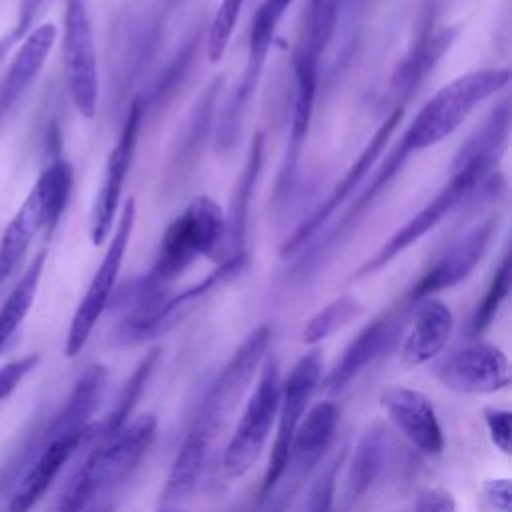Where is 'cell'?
Masks as SVG:
<instances>
[{
	"instance_id": "ffe728a7",
	"label": "cell",
	"mask_w": 512,
	"mask_h": 512,
	"mask_svg": "<svg viewBox=\"0 0 512 512\" xmlns=\"http://www.w3.org/2000/svg\"><path fill=\"white\" fill-rule=\"evenodd\" d=\"M398 326L390 316L378 318L362 328L356 338L346 346L338 364L330 370L324 390L330 394L342 392L364 368H368L396 338Z\"/></svg>"
},
{
	"instance_id": "8d00e7d4",
	"label": "cell",
	"mask_w": 512,
	"mask_h": 512,
	"mask_svg": "<svg viewBox=\"0 0 512 512\" xmlns=\"http://www.w3.org/2000/svg\"><path fill=\"white\" fill-rule=\"evenodd\" d=\"M482 500L492 512H512L510 478H488L482 484Z\"/></svg>"
},
{
	"instance_id": "ba28073f",
	"label": "cell",
	"mask_w": 512,
	"mask_h": 512,
	"mask_svg": "<svg viewBox=\"0 0 512 512\" xmlns=\"http://www.w3.org/2000/svg\"><path fill=\"white\" fill-rule=\"evenodd\" d=\"M270 336L272 330L268 324H260L248 332V336L236 348L232 358L214 378L212 386L206 390L192 424L216 436L220 424L238 406L240 398L252 384L256 372L262 368Z\"/></svg>"
},
{
	"instance_id": "44dd1931",
	"label": "cell",
	"mask_w": 512,
	"mask_h": 512,
	"mask_svg": "<svg viewBox=\"0 0 512 512\" xmlns=\"http://www.w3.org/2000/svg\"><path fill=\"white\" fill-rule=\"evenodd\" d=\"M108 372L102 364H90L80 378L76 380L70 396L66 398L60 412L52 418L46 426L44 434L40 436V444L58 436H66L90 426V416L98 408L104 388H106Z\"/></svg>"
},
{
	"instance_id": "6da1fadb",
	"label": "cell",
	"mask_w": 512,
	"mask_h": 512,
	"mask_svg": "<svg viewBox=\"0 0 512 512\" xmlns=\"http://www.w3.org/2000/svg\"><path fill=\"white\" fill-rule=\"evenodd\" d=\"M156 426L158 420L154 414H142L126 422L116 434L98 438L68 482L58 512H86L102 492L124 482L152 444Z\"/></svg>"
},
{
	"instance_id": "f546056e",
	"label": "cell",
	"mask_w": 512,
	"mask_h": 512,
	"mask_svg": "<svg viewBox=\"0 0 512 512\" xmlns=\"http://www.w3.org/2000/svg\"><path fill=\"white\" fill-rule=\"evenodd\" d=\"M338 20V0H310L308 14L304 20L302 36L296 44V52L306 54L320 62L328 48Z\"/></svg>"
},
{
	"instance_id": "7a4b0ae2",
	"label": "cell",
	"mask_w": 512,
	"mask_h": 512,
	"mask_svg": "<svg viewBox=\"0 0 512 512\" xmlns=\"http://www.w3.org/2000/svg\"><path fill=\"white\" fill-rule=\"evenodd\" d=\"M510 82L508 68H484L462 74L438 88L404 130L396 148L410 158L454 134L464 120Z\"/></svg>"
},
{
	"instance_id": "2e32d148",
	"label": "cell",
	"mask_w": 512,
	"mask_h": 512,
	"mask_svg": "<svg viewBox=\"0 0 512 512\" xmlns=\"http://www.w3.org/2000/svg\"><path fill=\"white\" fill-rule=\"evenodd\" d=\"M496 218H488L460 236L436 262L434 266L414 284L410 290V300L432 298V294L452 288L466 280L476 264L488 250V244L496 232Z\"/></svg>"
},
{
	"instance_id": "ab89813d",
	"label": "cell",
	"mask_w": 512,
	"mask_h": 512,
	"mask_svg": "<svg viewBox=\"0 0 512 512\" xmlns=\"http://www.w3.org/2000/svg\"><path fill=\"white\" fill-rule=\"evenodd\" d=\"M156 512H182V510H174V508H170V506H160Z\"/></svg>"
},
{
	"instance_id": "30bf717a",
	"label": "cell",
	"mask_w": 512,
	"mask_h": 512,
	"mask_svg": "<svg viewBox=\"0 0 512 512\" xmlns=\"http://www.w3.org/2000/svg\"><path fill=\"white\" fill-rule=\"evenodd\" d=\"M292 2L294 0H264L252 16L250 36H248V58H246L242 76L238 78V84L234 86L232 96L226 102L224 112H222L220 142L224 146H228L236 138L238 122H240L244 108L248 106L256 86H258V80L262 76V68L266 62L274 32L278 28V22L282 20L284 12L290 8Z\"/></svg>"
},
{
	"instance_id": "7c38bea8",
	"label": "cell",
	"mask_w": 512,
	"mask_h": 512,
	"mask_svg": "<svg viewBox=\"0 0 512 512\" xmlns=\"http://www.w3.org/2000/svg\"><path fill=\"white\" fill-rule=\"evenodd\" d=\"M438 382L458 394L484 396L510 384L506 354L490 342H472L452 352L436 368Z\"/></svg>"
},
{
	"instance_id": "52a82bcc",
	"label": "cell",
	"mask_w": 512,
	"mask_h": 512,
	"mask_svg": "<svg viewBox=\"0 0 512 512\" xmlns=\"http://www.w3.org/2000/svg\"><path fill=\"white\" fill-rule=\"evenodd\" d=\"M62 62L74 108L80 116L92 120L98 110L100 76L88 0L64 2Z\"/></svg>"
},
{
	"instance_id": "8992f818",
	"label": "cell",
	"mask_w": 512,
	"mask_h": 512,
	"mask_svg": "<svg viewBox=\"0 0 512 512\" xmlns=\"http://www.w3.org/2000/svg\"><path fill=\"white\" fill-rule=\"evenodd\" d=\"M280 404V372L276 360L268 358L260 368L258 384L254 386L244 412L224 448L222 468L226 476H244L258 460L272 426L278 416Z\"/></svg>"
},
{
	"instance_id": "f35d334b",
	"label": "cell",
	"mask_w": 512,
	"mask_h": 512,
	"mask_svg": "<svg viewBox=\"0 0 512 512\" xmlns=\"http://www.w3.org/2000/svg\"><path fill=\"white\" fill-rule=\"evenodd\" d=\"M46 0H20L18 4V16H16V24L14 28L6 34L8 40L12 42V46L16 42H22V38L32 30V24L40 12V8L44 6Z\"/></svg>"
},
{
	"instance_id": "83f0119b",
	"label": "cell",
	"mask_w": 512,
	"mask_h": 512,
	"mask_svg": "<svg viewBox=\"0 0 512 512\" xmlns=\"http://www.w3.org/2000/svg\"><path fill=\"white\" fill-rule=\"evenodd\" d=\"M386 444V432L380 426H372L360 436L348 466L350 496L358 498L374 484L386 460Z\"/></svg>"
},
{
	"instance_id": "836d02e7",
	"label": "cell",
	"mask_w": 512,
	"mask_h": 512,
	"mask_svg": "<svg viewBox=\"0 0 512 512\" xmlns=\"http://www.w3.org/2000/svg\"><path fill=\"white\" fill-rule=\"evenodd\" d=\"M482 416H484V422H486V428H488V434H490V440L492 444L504 452V454H510V448H512V414L510 410L506 408H496V406H486L482 410Z\"/></svg>"
},
{
	"instance_id": "e0dca14e",
	"label": "cell",
	"mask_w": 512,
	"mask_h": 512,
	"mask_svg": "<svg viewBox=\"0 0 512 512\" xmlns=\"http://www.w3.org/2000/svg\"><path fill=\"white\" fill-rule=\"evenodd\" d=\"M380 406L394 426L422 452L440 454L444 434L430 398L414 388L388 386L380 394Z\"/></svg>"
},
{
	"instance_id": "7402d4cb",
	"label": "cell",
	"mask_w": 512,
	"mask_h": 512,
	"mask_svg": "<svg viewBox=\"0 0 512 512\" xmlns=\"http://www.w3.org/2000/svg\"><path fill=\"white\" fill-rule=\"evenodd\" d=\"M262 150H264V138L260 132L254 134L250 142V150L244 162L242 172L238 174V180L234 184L228 212L224 214L226 220V238L224 244L228 248L226 258H246V230H248V210L252 202V190L256 184V178L260 174L262 166Z\"/></svg>"
},
{
	"instance_id": "1f68e13d",
	"label": "cell",
	"mask_w": 512,
	"mask_h": 512,
	"mask_svg": "<svg viewBox=\"0 0 512 512\" xmlns=\"http://www.w3.org/2000/svg\"><path fill=\"white\" fill-rule=\"evenodd\" d=\"M508 290H510V254L506 252L486 288L484 298L476 306V312L472 316V334L480 336L490 328L494 316L498 314L502 302L508 296Z\"/></svg>"
},
{
	"instance_id": "ac0fdd59",
	"label": "cell",
	"mask_w": 512,
	"mask_h": 512,
	"mask_svg": "<svg viewBox=\"0 0 512 512\" xmlns=\"http://www.w3.org/2000/svg\"><path fill=\"white\" fill-rule=\"evenodd\" d=\"M56 36V24L44 22L34 26L22 38L18 52L12 56L10 64L0 76V122L44 68Z\"/></svg>"
},
{
	"instance_id": "e575fe53",
	"label": "cell",
	"mask_w": 512,
	"mask_h": 512,
	"mask_svg": "<svg viewBox=\"0 0 512 512\" xmlns=\"http://www.w3.org/2000/svg\"><path fill=\"white\" fill-rule=\"evenodd\" d=\"M38 362H40L38 354H28L0 368V402L6 400L18 388V384L38 366Z\"/></svg>"
},
{
	"instance_id": "d6a6232c",
	"label": "cell",
	"mask_w": 512,
	"mask_h": 512,
	"mask_svg": "<svg viewBox=\"0 0 512 512\" xmlns=\"http://www.w3.org/2000/svg\"><path fill=\"white\" fill-rule=\"evenodd\" d=\"M246 0H222L220 6L216 8V14L208 26V34H206V54L210 62H220L228 42L236 30L238 24V16L242 12Z\"/></svg>"
},
{
	"instance_id": "cb8c5ba5",
	"label": "cell",
	"mask_w": 512,
	"mask_h": 512,
	"mask_svg": "<svg viewBox=\"0 0 512 512\" xmlns=\"http://www.w3.org/2000/svg\"><path fill=\"white\" fill-rule=\"evenodd\" d=\"M212 440L214 436H210L206 430H202L196 424H190L178 448V454L174 456L166 484L162 488V494H160L162 506H172L184 500L196 488L204 472Z\"/></svg>"
},
{
	"instance_id": "74e56055",
	"label": "cell",
	"mask_w": 512,
	"mask_h": 512,
	"mask_svg": "<svg viewBox=\"0 0 512 512\" xmlns=\"http://www.w3.org/2000/svg\"><path fill=\"white\" fill-rule=\"evenodd\" d=\"M412 512H456V500L442 488H426L416 496Z\"/></svg>"
},
{
	"instance_id": "8fae6325",
	"label": "cell",
	"mask_w": 512,
	"mask_h": 512,
	"mask_svg": "<svg viewBox=\"0 0 512 512\" xmlns=\"http://www.w3.org/2000/svg\"><path fill=\"white\" fill-rule=\"evenodd\" d=\"M140 122H142V102L134 100L126 114L122 132L106 158L102 180H100V186H98V192L94 196V204L90 210L88 236L94 246H102L110 238L112 226L118 218L120 196H122L124 182H126L128 170L132 164Z\"/></svg>"
},
{
	"instance_id": "d6986e66",
	"label": "cell",
	"mask_w": 512,
	"mask_h": 512,
	"mask_svg": "<svg viewBox=\"0 0 512 512\" xmlns=\"http://www.w3.org/2000/svg\"><path fill=\"white\" fill-rule=\"evenodd\" d=\"M454 328L452 310L438 298H424L416 310L412 326L402 342L400 358L406 366H420L438 356L450 340Z\"/></svg>"
},
{
	"instance_id": "484cf974",
	"label": "cell",
	"mask_w": 512,
	"mask_h": 512,
	"mask_svg": "<svg viewBox=\"0 0 512 512\" xmlns=\"http://www.w3.org/2000/svg\"><path fill=\"white\" fill-rule=\"evenodd\" d=\"M46 254H48L46 248L36 252V256L26 266L24 274L18 278L12 292L0 306V352L4 350L8 340L14 336V332L20 328V324L24 322V318L28 316V312L34 304L38 284L42 278V270L46 264Z\"/></svg>"
},
{
	"instance_id": "d4e9b609",
	"label": "cell",
	"mask_w": 512,
	"mask_h": 512,
	"mask_svg": "<svg viewBox=\"0 0 512 512\" xmlns=\"http://www.w3.org/2000/svg\"><path fill=\"white\" fill-rule=\"evenodd\" d=\"M338 426V408L330 400L314 404L306 416H302L290 446V460L294 458L302 466H314L330 446Z\"/></svg>"
},
{
	"instance_id": "4fadbf2b",
	"label": "cell",
	"mask_w": 512,
	"mask_h": 512,
	"mask_svg": "<svg viewBox=\"0 0 512 512\" xmlns=\"http://www.w3.org/2000/svg\"><path fill=\"white\" fill-rule=\"evenodd\" d=\"M402 108H394L376 128V132L372 134V138L368 140V144L362 148V152L358 154V158L350 164V168L346 170V174L340 178V182L334 186V190L324 198V202L310 214V218L306 222H302L296 232L282 244V254H292L296 252L300 246H304L306 240H310L328 220L330 216L336 212L338 206H342L350 194L356 190V186L364 180V176L372 170V166L376 164V160L380 158V154L384 152L392 132L396 130L398 122L402 120Z\"/></svg>"
},
{
	"instance_id": "603a6c76",
	"label": "cell",
	"mask_w": 512,
	"mask_h": 512,
	"mask_svg": "<svg viewBox=\"0 0 512 512\" xmlns=\"http://www.w3.org/2000/svg\"><path fill=\"white\" fill-rule=\"evenodd\" d=\"M48 232V220L34 190L20 204L0 236V286L20 268L38 232Z\"/></svg>"
},
{
	"instance_id": "f1b7e54d",
	"label": "cell",
	"mask_w": 512,
	"mask_h": 512,
	"mask_svg": "<svg viewBox=\"0 0 512 512\" xmlns=\"http://www.w3.org/2000/svg\"><path fill=\"white\" fill-rule=\"evenodd\" d=\"M72 182H74L72 166L62 158H54L42 170V174L38 176V180L32 186V190L36 192V196L40 198V204L44 208L50 234L56 228V224L68 204V198L72 192Z\"/></svg>"
},
{
	"instance_id": "3957f363",
	"label": "cell",
	"mask_w": 512,
	"mask_h": 512,
	"mask_svg": "<svg viewBox=\"0 0 512 512\" xmlns=\"http://www.w3.org/2000/svg\"><path fill=\"white\" fill-rule=\"evenodd\" d=\"M226 238V220L220 204L210 196H196L166 228L158 256L142 280V296L148 302L190 268L198 258L210 256Z\"/></svg>"
},
{
	"instance_id": "277c9868",
	"label": "cell",
	"mask_w": 512,
	"mask_h": 512,
	"mask_svg": "<svg viewBox=\"0 0 512 512\" xmlns=\"http://www.w3.org/2000/svg\"><path fill=\"white\" fill-rule=\"evenodd\" d=\"M498 156V152L464 144L452 162L450 180L424 208H420L402 228H398L368 262L360 266L354 278H362L384 268L400 252L436 228L458 204H462L480 184L486 182L488 174L496 166Z\"/></svg>"
},
{
	"instance_id": "d590c367",
	"label": "cell",
	"mask_w": 512,
	"mask_h": 512,
	"mask_svg": "<svg viewBox=\"0 0 512 512\" xmlns=\"http://www.w3.org/2000/svg\"><path fill=\"white\" fill-rule=\"evenodd\" d=\"M334 480H336V462L324 474H320V478L312 484L304 512H330L332 510Z\"/></svg>"
},
{
	"instance_id": "9a60e30c",
	"label": "cell",
	"mask_w": 512,
	"mask_h": 512,
	"mask_svg": "<svg viewBox=\"0 0 512 512\" xmlns=\"http://www.w3.org/2000/svg\"><path fill=\"white\" fill-rule=\"evenodd\" d=\"M246 264V258H224L220 266L200 280L198 284L182 290L180 294L164 300V302H148L146 308H140L122 328L126 340H142L154 336L162 330L174 326L180 318H184L198 302H202L216 286L234 278Z\"/></svg>"
},
{
	"instance_id": "4316f807",
	"label": "cell",
	"mask_w": 512,
	"mask_h": 512,
	"mask_svg": "<svg viewBox=\"0 0 512 512\" xmlns=\"http://www.w3.org/2000/svg\"><path fill=\"white\" fill-rule=\"evenodd\" d=\"M158 360H160V348L158 346L150 348L138 360L136 368L132 370V374L128 376V380L120 388L108 418L104 420L102 426H98V434H96L94 440L108 438V436L116 434L130 420V416H132V412H134V408H136V404H138V400H140V396H142V392H144V388H146V384H148V380H150Z\"/></svg>"
},
{
	"instance_id": "4dcf8cb0",
	"label": "cell",
	"mask_w": 512,
	"mask_h": 512,
	"mask_svg": "<svg viewBox=\"0 0 512 512\" xmlns=\"http://www.w3.org/2000/svg\"><path fill=\"white\" fill-rule=\"evenodd\" d=\"M362 314V304L350 296H338L336 300L328 302L324 308H320L304 326L302 330V342L304 344H318L326 338H330L334 332L348 326L352 320H356Z\"/></svg>"
},
{
	"instance_id": "5bb4252c",
	"label": "cell",
	"mask_w": 512,
	"mask_h": 512,
	"mask_svg": "<svg viewBox=\"0 0 512 512\" xmlns=\"http://www.w3.org/2000/svg\"><path fill=\"white\" fill-rule=\"evenodd\" d=\"M96 434L98 426L90 424L78 432L38 444V452L32 464L28 466L26 474L18 480L2 512H30L38 504V500H42V496L52 486L64 464L74 456V452L82 448L86 442L94 440Z\"/></svg>"
},
{
	"instance_id": "9c48e42d",
	"label": "cell",
	"mask_w": 512,
	"mask_h": 512,
	"mask_svg": "<svg viewBox=\"0 0 512 512\" xmlns=\"http://www.w3.org/2000/svg\"><path fill=\"white\" fill-rule=\"evenodd\" d=\"M322 356L318 350L304 354L284 382H280V404H278V426L272 442L270 458L260 486V498H266L276 488L278 480L290 464V446L294 432L308 408V402L320 386Z\"/></svg>"
},
{
	"instance_id": "5b68a950",
	"label": "cell",
	"mask_w": 512,
	"mask_h": 512,
	"mask_svg": "<svg viewBox=\"0 0 512 512\" xmlns=\"http://www.w3.org/2000/svg\"><path fill=\"white\" fill-rule=\"evenodd\" d=\"M134 224H136V200L130 196L120 208V214L114 222V230L110 232V242L106 246V252L70 320L66 342H64V354L68 358H74L82 352L94 326L98 324L102 312L110 302Z\"/></svg>"
}]
</instances>
